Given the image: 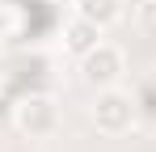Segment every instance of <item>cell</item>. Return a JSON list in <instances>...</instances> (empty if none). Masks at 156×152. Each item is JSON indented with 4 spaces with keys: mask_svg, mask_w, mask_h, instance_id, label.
Instances as JSON below:
<instances>
[{
    "mask_svg": "<svg viewBox=\"0 0 156 152\" xmlns=\"http://www.w3.org/2000/svg\"><path fill=\"white\" fill-rule=\"evenodd\" d=\"M89 123L97 127V135L105 139H122L135 131L139 123V101H135V89H93V106H89Z\"/></svg>",
    "mask_w": 156,
    "mask_h": 152,
    "instance_id": "6da1fadb",
    "label": "cell"
},
{
    "mask_svg": "<svg viewBox=\"0 0 156 152\" xmlns=\"http://www.w3.org/2000/svg\"><path fill=\"white\" fill-rule=\"evenodd\" d=\"M59 123H63V114H59V101L51 93H26L13 101V127L26 139H51Z\"/></svg>",
    "mask_w": 156,
    "mask_h": 152,
    "instance_id": "7a4b0ae2",
    "label": "cell"
},
{
    "mask_svg": "<svg viewBox=\"0 0 156 152\" xmlns=\"http://www.w3.org/2000/svg\"><path fill=\"white\" fill-rule=\"evenodd\" d=\"M76 63H80V80H84L89 89H114V85H122V76H127V55H122L118 42H110V38H101L93 51H84Z\"/></svg>",
    "mask_w": 156,
    "mask_h": 152,
    "instance_id": "3957f363",
    "label": "cell"
},
{
    "mask_svg": "<svg viewBox=\"0 0 156 152\" xmlns=\"http://www.w3.org/2000/svg\"><path fill=\"white\" fill-rule=\"evenodd\" d=\"M72 13L110 34L114 25L127 21V0H72Z\"/></svg>",
    "mask_w": 156,
    "mask_h": 152,
    "instance_id": "277c9868",
    "label": "cell"
},
{
    "mask_svg": "<svg viewBox=\"0 0 156 152\" xmlns=\"http://www.w3.org/2000/svg\"><path fill=\"white\" fill-rule=\"evenodd\" d=\"M101 38H105V30H97L93 21H84V17H76V13H72V21L63 25V51L76 55V59L84 55V51H93Z\"/></svg>",
    "mask_w": 156,
    "mask_h": 152,
    "instance_id": "5b68a950",
    "label": "cell"
},
{
    "mask_svg": "<svg viewBox=\"0 0 156 152\" xmlns=\"http://www.w3.org/2000/svg\"><path fill=\"white\" fill-rule=\"evenodd\" d=\"M135 30L144 38H156V0H139L135 4Z\"/></svg>",
    "mask_w": 156,
    "mask_h": 152,
    "instance_id": "8992f818",
    "label": "cell"
}]
</instances>
